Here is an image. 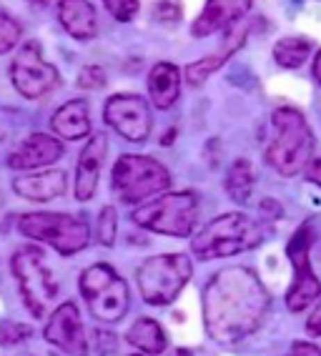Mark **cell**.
Listing matches in <instances>:
<instances>
[{
  "mask_svg": "<svg viewBox=\"0 0 321 356\" xmlns=\"http://www.w3.org/2000/svg\"><path fill=\"white\" fill-rule=\"evenodd\" d=\"M271 309V296L256 271L229 266L211 276L204 289V324L216 343L231 346L251 337Z\"/></svg>",
  "mask_w": 321,
  "mask_h": 356,
  "instance_id": "obj_1",
  "label": "cell"
},
{
  "mask_svg": "<svg viewBox=\"0 0 321 356\" xmlns=\"http://www.w3.org/2000/svg\"><path fill=\"white\" fill-rule=\"evenodd\" d=\"M271 136L266 146V163L279 176H296L311 163L314 136L306 118L296 108H277L271 115Z\"/></svg>",
  "mask_w": 321,
  "mask_h": 356,
  "instance_id": "obj_2",
  "label": "cell"
},
{
  "mask_svg": "<svg viewBox=\"0 0 321 356\" xmlns=\"http://www.w3.org/2000/svg\"><path fill=\"white\" fill-rule=\"evenodd\" d=\"M263 241L261 223L246 213H221L211 223H206L199 236L191 238L193 256L201 261L226 259V256L251 251Z\"/></svg>",
  "mask_w": 321,
  "mask_h": 356,
  "instance_id": "obj_3",
  "label": "cell"
},
{
  "mask_svg": "<svg viewBox=\"0 0 321 356\" xmlns=\"http://www.w3.org/2000/svg\"><path fill=\"white\" fill-rule=\"evenodd\" d=\"M131 218L141 229L154 231V234L186 238V236L193 234L196 221H199V198L191 191L156 196L148 204L138 206L131 213Z\"/></svg>",
  "mask_w": 321,
  "mask_h": 356,
  "instance_id": "obj_4",
  "label": "cell"
},
{
  "mask_svg": "<svg viewBox=\"0 0 321 356\" xmlns=\"http://www.w3.org/2000/svg\"><path fill=\"white\" fill-rule=\"evenodd\" d=\"M193 264L186 254H158L146 259L135 271L138 291L151 306L174 304L181 289L191 281Z\"/></svg>",
  "mask_w": 321,
  "mask_h": 356,
  "instance_id": "obj_5",
  "label": "cell"
},
{
  "mask_svg": "<svg viewBox=\"0 0 321 356\" xmlns=\"http://www.w3.org/2000/svg\"><path fill=\"white\" fill-rule=\"evenodd\" d=\"M81 293L88 312L106 324H116L129 314L131 293L129 284L108 264H93L81 274Z\"/></svg>",
  "mask_w": 321,
  "mask_h": 356,
  "instance_id": "obj_6",
  "label": "cell"
},
{
  "mask_svg": "<svg viewBox=\"0 0 321 356\" xmlns=\"http://www.w3.org/2000/svg\"><path fill=\"white\" fill-rule=\"evenodd\" d=\"M171 186V173L166 165H160L156 159L148 156H133L126 153L116 161L110 173V188L123 204H141L156 193L166 191Z\"/></svg>",
  "mask_w": 321,
  "mask_h": 356,
  "instance_id": "obj_7",
  "label": "cell"
},
{
  "mask_svg": "<svg viewBox=\"0 0 321 356\" xmlns=\"http://www.w3.org/2000/svg\"><path fill=\"white\" fill-rule=\"evenodd\" d=\"M18 231L31 241L48 243L60 256H71L83 251L90 243V229L83 218L68 213H23L18 221Z\"/></svg>",
  "mask_w": 321,
  "mask_h": 356,
  "instance_id": "obj_8",
  "label": "cell"
},
{
  "mask_svg": "<svg viewBox=\"0 0 321 356\" xmlns=\"http://www.w3.org/2000/svg\"><path fill=\"white\" fill-rule=\"evenodd\" d=\"M10 268L18 281L23 304L35 318H43L51 314V306L58 296V284L43 264V251L35 246L18 248L10 259Z\"/></svg>",
  "mask_w": 321,
  "mask_h": 356,
  "instance_id": "obj_9",
  "label": "cell"
},
{
  "mask_svg": "<svg viewBox=\"0 0 321 356\" xmlns=\"http://www.w3.org/2000/svg\"><path fill=\"white\" fill-rule=\"evenodd\" d=\"M10 81H13L15 90L23 98H43L51 90L58 88L60 76L56 65H51L40 53L38 40H28L23 48L13 56L10 63Z\"/></svg>",
  "mask_w": 321,
  "mask_h": 356,
  "instance_id": "obj_10",
  "label": "cell"
},
{
  "mask_svg": "<svg viewBox=\"0 0 321 356\" xmlns=\"http://www.w3.org/2000/svg\"><path fill=\"white\" fill-rule=\"evenodd\" d=\"M311 243H314V229H311V221H306L296 229L289 246H286V254H289V261L294 264L296 271L294 286L286 293V306L294 314L304 312L311 301H316L321 296V284L316 279L314 268H311V256H308Z\"/></svg>",
  "mask_w": 321,
  "mask_h": 356,
  "instance_id": "obj_11",
  "label": "cell"
},
{
  "mask_svg": "<svg viewBox=\"0 0 321 356\" xmlns=\"http://www.w3.org/2000/svg\"><path fill=\"white\" fill-rule=\"evenodd\" d=\"M106 123L131 143H143L151 136V111L146 98L135 93H116L106 101Z\"/></svg>",
  "mask_w": 321,
  "mask_h": 356,
  "instance_id": "obj_12",
  "label": "cell"
},
{
  "mask_svg": "<svg viewBox=\"0 0 321 356\" xmlns=\"http://www.w3.org/2000/svg\"><path fill=\"white\" fill-rule=\"evenodd\" d=\"M45 341L58 346L68 356H88V339H85L83 324H81V314L73 301L60 304L51 314V321L45 326Z\"/></svg>",
  "mask_w": 321,
  "mask_h": 356,
  "instance_id": "obj_13",
  "label": "cell"
},
{
  "mask_svg": "<svg viewBox=\"0 0 321 356\" xmlns=\"http://www.w3.org/2000/svg\"><path fill=\"white\" fill-rule=\"evenodd\" d=\"M106 156H108V136L106 134L90 136V140L85 143V148L81 151L76 163V186H73V193H76L78 201H90V198L96 196L98 178H101V168L106 163Z\"/></svg>",
  "mask_w": 321,
  "mask_h": 356,
  "instance_id": "obj_14",
  "label": "cell"
},
{
  "mask_svg": "<svg viewBox=\"0 0 321 356\" xmlns=\"http://www.w3.org/2000/svg\"><path fill=\"white\" fill-rule=\"evenodd\" d=\"M60 156H63V146L58 138L48 134H33L8 156V165L15 171H33V168L56 163Z\"/></svg>",
  "mask_w": 321,
  "mask_h": 356,
  "instance_id": "obj_15",
  "label": "cell"
},
{
  "mask_svg": "<svg viewBox=\"0 0 321 356\" xmlns=\"http://www.w3.org/2000/svg\"><path fill=\"white\" fill-rule=\"evenodd\" d=\"M251 6H254V0H208L199 18L193 20L191 33L196 38L213 35L221 28H229L244 18L251 10Z\"/></svg>",
  "mask_w": 321,
  "mask_h": 356,
  "instance_id": "obj_16",
  "label": "cell"
},
{
  "mask_svg": "<svg viewBox=\"0 0 321 356\" xmlns=\"http://www.w3.org/2000/svg\"><path fill=\"white\" fill-rule=\"evenodd\" d=\"M68 188L63 171H43V173H28V176L13 178V191L20 198L35 201V204H45L53 198H60Z\"/></svg>",
  "mask_w": 321,
  "mask_h": 356,
  "instance_id": "obj_17",
  "label": "cell"
},
{
  "mask_svg": "<svg viewBox=\"0 0 321 356\" xmlns=\"http://www.w3.org/2000/svg\"><path fill=\"white\" fill-rule=\"evenodd\" d=\"M58 20L71 38H76V40L96 38L98 20H96V10L90 6V0H60Z\"/></svg>",
  "mask_w": 321,
  "mask_h": 356,
  "instance_id": "obj_18",
  "label": "cell"
},
{
  "mask_svg": "<svg viewBox=\"0 0 321 356\" xmlns=\"http://www.w3.org/2000/svg\"><path fill=\"white\" fill-rule=\"evenodd\" d=\"M53 134L60 136L65 140H78L90 136V108L83 98H76V101L63 103L56 115L51 118Z\"/></svg>",
  "mask_w": 321,
  "mask_h": 356,
  "instance_id": "obj_19",
  "label": "cell"
},
{
  "mask_svg": "<svg viewBox=\"0 0 321 356\" xmlns=\"http://www.w3.org/2000/svg\"><path fill=\"white\" fill-rule=\"evenodd\" d=\"M181 93V70L174 63H156L148 76V96L156 108L166 111Z\"/></svg>",
  "mask_w": 321,
  "mask_h": 356,
  "instance_id": "obj_20",
  "label": "cell"
},
{
  "mask_svg": "<svg viewBox=\"0 0 321 356\" xmlns=\"http://www.w3.org/2000/svg\"><path fill=\"white\" fill-rule=\"evenodd\" d=\"M246 33H236V38H226L224 48H221L219 53H213V56L208 58H201V60H196V63H188L186 65V81L191 83V86H201V83L206 81V78L211 76V73H216V70L221 68V65L229 60V56L231 53H236L238 48H241V43H244Z\"/></svg>",
  "mask_w": 321,
  "mask_h": 356,
  "instance_id": "obj_21",
  "label": "cell"
},
{
  "mask_svg": "<svg viewBox=\"0 0 321 356\" xmlns=\"http://www.w3.org/2000/svg\"><path fill=\"white\" fill-rule=\"evenodd\" d=\"M129 343H133L135 349H141L143 354L156 356L160 351H166L168 339H166V331L160 329V324L156 318L141 316L129 329Z\"/></svg>",
  "mask_w": 321,
  "mask_h": 356,
  "instance_id": "obj_22",
  "label": "cell"
},
{
  "mask_svg": "<svg viewBox=\"0 0 321 356\" xmlns=\"http://www.w3.org/2000/svg\"><path fill=\"white\" fill-rule=\"evenodd\" d=\"M226 191L236 204H249L251 193H254V168L246 159H238L231 165V171L226 176Z\"/></svg>",
  "mask_w": 321,
  "mask_h": 356,
  "instance_id": "obj_23",
  "label": "cell"
},
{
  "mask_svg": "<svg viewBox=\"0 0 321 356\" xmlns=\"http://www.w3.org/2000/svg\"><path fill=\"white\" fill-rule=\"evenodd\" d=\"M308 56H311V43L302 35H289L274 45V60L281 68H299L306 63Z\"/></svg>",
  "mask_w": 321,
  "mask_h": 356,
  "instance_id": "obj_24",
  "label": "cell"
},
{
  "mask_svg": "<svg viewBox=\"0 0 321 356\" xmlns=\"http://www.w3.org/2000/svg\"><path fill=\"white\" fill-rule=\"evenodd\" d=\"M116 229H118V213L113 206H103L98 216V243L101 246H113L116 243Z\"/></svg>",
  "mask_w": 321,
  "mask_h": 356,
  "instance_id": "obj_25",
  "label": "cell"
},
{
  "mask_svg": "<svg viewBox=\"0 0 321 356\" xmlns=\"http://www.w3.org/2000/svg\"><path fill=\"white\" fill-rule=\"evenodd\" d=\"M20 35H23V33H20L18 20L10 18L6 10H0V56L13 51L15 45H18Z\"/></svg>",
  "mask_w": 321,
  "mask_h": 356,
  "instance_id": "obj_26",
  "label": "cell"
},
{
  "mask_svg": "<svg viewBox=\"0 0 321 356\" xmlns=\"http://www.w3.org/2000/svg\"><path fill=\"white\" fill-rule=\"evenodd\" d=\"M33 331L28 324H20V321H3L0 324V343L3 346H13V343L26 341Z\"/></svg>",
  "mask_w": 321,
  "mask_h": 356,
  "instance_id": "obj_27",
  "label": "cell"
},
{
  "mask_svg": "<svg viewBox=\"0 0 321 356\" xmlns=\"http://www.w3.org/2000/svg\"><path fill=\"white\" fill-rule=\"evenodd\" d=\"M103 6L108 8V13L113 15L121 23H129L135 18L138 8H141V0H103Z\"/></svg>",
  "mask_w": 321,
  "mask_h": 356,
  "instance_id": "obj_28",
  "label": "cell"
},
{
  "mask_svg": "<svg viewBox=\"0 0 321 356\" xmlns=\"http://www.w3.org/2000/svg\"><path fill=\"white\" fill-rule=\"evenodd\" d=\"M106 86V70L101 65H85L78 73V88L83 90H98Z\"/></svg>",
  "mask_w": 321,
  "mask_h": 356,
  "instance_id": "obj_29",
  "label": "cell"
},
{
  "mask_svg": "<svg viewBox=\"0 0 321 356\" xmlns=\"http://www.w3.org/2000/svg\"><path fill=\"white\" fill-rule=\"evenodd\" d=\"M93 341H96V351L98 356H110V354H116L118 349V339L113 331H93Z\"/></svg>",
  "mask_w": 321,
  "mask_h": 356,
  "instance_id": "obj_30",
  "label": "cell"
},
{
  "mask_svg": "<svg viewBox=\"0 0 321 356\" xmlns=\"http://www.w3.org/2000/svg\"><path fill=\"white\" fill-rule=\"evenodd\" d=\"M291 356H321V349L314 346V343L296 341L294 346H291Z\"/></svg>",
  "mask_w": 321,
  "mask_h": 356,
  "instance_id": "obj_31",
  "label": "cell"
},
{
  "mask_svg": "<svg viewBox=\"0 0 321 356\" xmlns=\"http://www.w3.org/2000/svg\"><path fill=\"white\" fill-rule=\"evenodd\" d=\"M306 331L311 334V337H321V301L316 304V309L311 312V316H308Z\"/></svg>",
  "mask_w": 321,
  "mask_h": 356,
  "instance_id": "obj_32",
  "label": "cell"
},
{
  "mask_svg": "<svg viewBox=\"0 0 321 356\" xmlns=\"http://www.w3.org/2000/svg\"><path fill=\"white\" fill-rule=\"evenodd\" d=\"M306 178L311 181V184L321 186V159H314L306 165Z\"/></svg>",
  "mask_w": 321,
  "mask_h": 356,
  "instance_id": "obj_33",
  "label": "cell"
},
{
  "mask_svg": "<svg viewBox=\"0 0 321 356\" xmlns=\"http://www.w3.org/2000/svg\"><path fill=\"white\" fill-rule=\"evenodd\" d=\"M311 73H314L316 83H321V51L314 56V65H311Z\"/></svg>",
  "mask_w": 321,
  "mask_h": 356,
  "instance_id": "obj_34",
  "label": "cell"
},
{
  "mask_svg": "<svg viewBox=\"0 0 321 356\" xmlns=\"http://www.w3.org/2000/svg\"><path fill=\"white\" fill-rule=\"evenodd\" d=\"M176 356H191V354L186 349H176Z\"/></svg>",
  "mask_w": 321,
  "mask_h": 356,
  "instance_id": "obj_35",
  "label": "cell"
},
{
  "mask_svg": "<svg viewBox=\"0 0 321 356\" xmlns=\"http://www.w3.org/2000/svg\"><path fill=\"white\" fill-rule=\"evenodd\" d=\"M3 140H6V128L0 126V143H3Z\"/></svg>",
  "mask_w": 321,
  "mask_h": 356,
  "instance_id": "obj_36",
  "label": "cell"
},
{
  "mask_svg": "<svg viewBox=\"0 0 321 356\" xmlns=\"http://www.w3.org/2000/svg\"><path fill=\"white\" fill-rule=\"evenodd\" d=\"M31 3H33V6H43L45 0H31Z\"/></svg>",
  "mask_w": 321,
  "mask_h": 356,
  "instance_id": "obj_37",
  "label": "cell"
},
{
  "mask_svg": "<svg viewBox=\"0 0 321 356\" xmlns=\"http://www.w3.org/2000/svg\"><path fill=\"white\" fill-rule=\"evenodd\" d=\"M131 356H141V354H131Z\"/></svg>",
  "mask_w": 321,
  "mask_h": 356,
  "instance_id": "obj_38",
  "label": "cell"
},
{
  "mask_svg": "<svg viewBox=\"0 0 321 356\" xmlns=\"http://www.w3.org/2000/svg\"><path fill=\"white\" fill-rule=\"evenodd\" d=\"M0 204H3V198H0Z\"/></svg>",
  "mask_w": 321,
  "mask_h": 356,
  "instance_id": "obj_39",
  "label": "cell"
}]
</instances>
